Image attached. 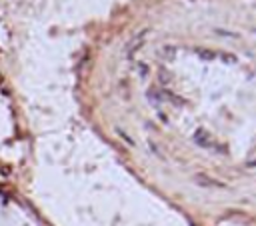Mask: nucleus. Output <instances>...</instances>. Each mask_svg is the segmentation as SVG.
Masks as SVG:
<instances>
[{
	"label": "nucleus",
	"instance_id": "nucleus-1",
	"mask_svg": "<svg viewBox=\"0 0 256 226\" xmlns=\"http://www.w3.org/2000/svg\"><path fill=\"white\" fill-rule=\"evenodd\" d=\"M142 36H144V34H138V36H136V38L132 40V44H130V46L126 48V52H128V54H130V52H132L134 48H138V46H140V42H142Z\"/></svg>",
	"mask_w": 256,
	"mask_h": 226
}]
</instances>
